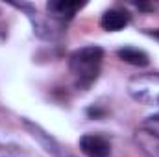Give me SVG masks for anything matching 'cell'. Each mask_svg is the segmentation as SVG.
<instances>
[{
	"instance_id": "1",
	"label": "cell",
	"mask_w": 159,
	"mask_h": 157,
	"mask_svg": "<svg viewBox=\"0 0 159 157\" xmlns=\"http://www.w3.org/2000/svg\"><path fill=\"white\" fill-rule=\"evenodd\" d=\"M102 61H104V50L94 44L78 48L70 54L69 69L80 89H87L96 81L102 69Z\"/></svg>"
},
{
	"instance_id": "2",
	"label": "cell",
	"mask_w": 159,
	"mask_h": 157,
	"mask_svg": "<svg viewBox=\"0 0 159 157\" xmlns=\"http://www.w3.org/2000/svg\"><path fill=\"white\" fill-rule=\"evenodd\" d=\"M15 7L22 9L28 17V20L32 22V28H34V34L43 41H56L61 37L63 34V22L48 17V15H41L37 9H34L32 6L28 4H13Z\"/></svg>"
},
{
	"instance_id": "3",
	"label": "cell",
	"mask_w": 159,
	"mask_h": 157,
	"mask_svg": "<svg viewBox=\"0 0 159 157\" xmlns=\"http://www.w3.org/2000/svg\"><path fill=\"white\" fill-rule=\"evenodd\" d=\"M128 92L139 104L159 105V74H143L129 79Z\"/></svg>"
},
{
	"instance_id": "4",
	"label": "cell",
	"mask_w": 159,
	"mask_h": 157,
	"mask_svg": "<svg viewBox=\"0 0 159 157\" xmlns=\"http://www.w3.org/2000/svg\"><path fill=\"white\" fill-rule=\"evenodd\" d=\"M80 150L87 157H109L111 155V142L96 133H87L80 139Z\"/></svg>"
},
{
	"instance_id": "5",
	"label": "cell",
	"mask_w": 159,
	"mask_h": 157,
	"mask_svg": "<svg viewBox=\"0 0 159 157\" xmlns=\"http://www.w3.org/2000/svg\"><path fill=\"white\" fill-rule=\"evenodd\" d=\"M83 7V4L80 2H72V0H50L46 4V11H48V17L59 20V22H65L69 19L74 17V13Z\"/></svg>"
},
{
	"instance_id": "6",
	"label": "cell",
	"mask_w": 159,
	"mask_h": 157,
	"mask_svg": "<svg viewBox=\"0 0 159 157\" xmlns=\"http://www.w3.org/2000/svg\"><path fill=\"white\" fill-rule=\"evenodd\" d=\"M135 146L144 157H159V135L141 128L133 135Z\"/></svg>"
},
{
	"instance_id": "7",
	"label": "cell",
	"mask_w": 159,
	"mask_h": 157,
	"mask_svg": "<svg viewBox=\"0 0 159 157\" xmlns=\"http://www.w3.org/2000/svg\"><path fill=\"white\" fill-rule=\"evenodd\" d=\"M129 24V15L126 9L120 7H111L107 11H104L102 19H100V26L106 32H120Z\"/></svg>"
},
{
	"instance_id": "8",
	"label": "cell",
	"mask_w": 159,
	"mask_h": 157,
	"mask_svg": "<svg viewBox=\"0 0 159 157\" xmlns=\"http://www.w3.org/2000/svg\"><path fill=\"white\" fill-rule=\"evenodd\" d=\"M24 126L32 131V135H34L41 144L44 146V150H46L48 154H52L54 157H65V155H67V154H63L61 146H59V144H57V142L48 135V133H44L39 126H35V124H32V122H28V120H24Z\"/></svg>"
},
{
	"instance_id": "9",
	"label": "cell",
	"mask_w": 159,
	"mask_h": 157,
	"mask_svg": "<svg viewBox=\"0 0 159 157\" xmlns=\"http://www.w3.org/2000/svg\"><path fill=\"white\" fill-rule=\"evenodd\" d=\"M117 56H119L120 61L131 65V67H146L150 63V57L144 50L141 48H135V46H124V48H119L117 50Z\"/></svg>"
},
{
	"instance_id": "10",
	"label": "cell",
	"mask_w": 159,
	"mask_h": 157,
	"mask_svg": "<svg viewBox=\"0 0 159 157\" xmlns=\"http://www.w3.org/2000/svg\"><path fill=\"white\" fill-rule=\"evenodd\" d=\"M143 128L148 129V131H152V133H156V135H159V113H154V115L144 118Z\"/></svg>"
},
{
	"instance_id": "11",
	"label": "cell",
	"mask_w": 159,
	"mask_h": 157,
	"mask_svg": "<svg viewBox=\"0 0 159 157\" xmlns=\"http://www.w3.org/2000/svg\"><path fill=\"white\" fill-rule=\"evenodd\" d=\"M146 34H148V35H152L154 39L159 41V30H152V32H146Z\"/></svg>"
},
{
	"instance_id": "12",
	"label": "cell",
	"mask_w": 159,
	"mask_h": 157,
	"mask_svg": "<svg viewBox=\"0 0 159 157\" xmlns=\"http://www.w3.org/2000/svg\"><path fill=\"white\" fill-rule=\"evenodd\" d=\"M65 157H74V155H70V154H67V155H65Z\"/></svg>"
}]
</instances>
